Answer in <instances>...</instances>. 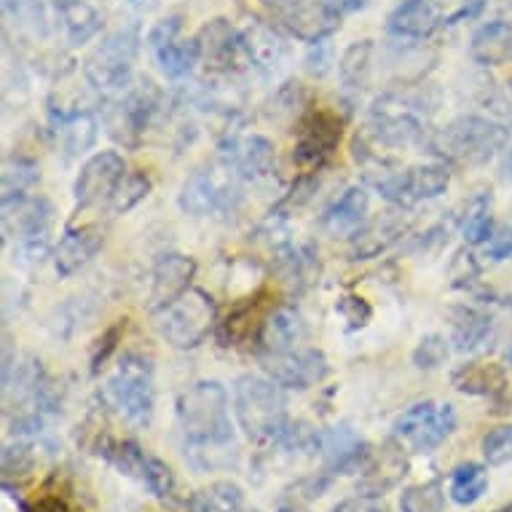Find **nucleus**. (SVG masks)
Segmentation results:
<instances>
[{
  "instance_id": "1",
  "label": "nucleus",
  "mask_w": 512,
  "mask_h": 512,
  "mask_svg": "<svg viewBox=\"0 0 512 512\" xmlns=\"http://www.w3.org/2000/svg\"><path fill=\"white\" fill-rule=\"evenodd\" d=\"M177 421L185 440V456L196 470H218L236 462V435L228 408V392L218 381H196L177 400Z\"/></svg>"
},
{
  "instance_id": "2",
  "label": "nucleus",
  "mask_w": 512,
  "mask_h": 512,
  "mask_svg": "<svg viewBox=\"0 0 512 512\" xmlns=\"http://www.w3.org/2000/svg\"><path fill=\"white\" fill-rule=\"evenodd\" d=\"M234 413L239 427L250 440L277 445L285 432L293 427L287 419V400L282 387L271 378L239 376L234 384Z\"/></svg>"
},
{
  "instance_id": "3",
  "label": "nucleus",
  "mask_w": 512,
  "mask_h": 512,
  "mask_svg": "<svg viewBox=\"0 0 512 512\" xmlns=\"http://www.w3.org/2000/svg\"><path fill=\"white\" fill-rule=\"evenodd\" d=\"M435 113L424 92H389L381 94L368 113L370 137L384 148L400 151L421 143L427 135V121Z\"/></svg>"
},
{
  "instance_id": "4",
  "label": "nucleus",
  "mask_w": 512,
  "mask_h": 512,
  "mask_svg": "<svg viewBox=\"0 0 512 512\" xmlns=\"http://www.w3.org/2000/svg\"><path fill=\"white\" fill-rule=\"evenodd\" d=\"M510 140V129L486 116H459L432 137V151L440 159L464 167H483Z\"/></svg>"
},
{
  "instance_id": "5",
  "label": "nucleus",
  "mask_w": 512,
  "mask_h": 512,
  "mask_svg": "<svg viewBox=\"0 0 512 512\" xmlns=\"http://www.w3.org/2000/svg\"><path fill=\"white\" fill-rule=\"evenodd\" d=\"M108 403L135 427H148L156 408V389H153V365L143 354H126L110 373L105 387Z\"/></svg>"
},
{
  "instance_id": "6",
  "label": "nucleus",
  "mask_w": 512,
  "mask_h": 512,
  "mask_svg": "<svg viewBox=\"0 0 512 512\" xmlns=\"http://www.w3.org/2000/svg\"><path fill=\"white\" fill-rule=\"evenodd\" d=\"M215 314V298L199 287H191L177 301L156 311V328L169 346L188 352L207 341L215 328Z\"/></svg>"
},
{
  "instance_id": "7",
  "label": "nucleus",
  "mask_w": 512,
  "mask_h": 512,
  "mask_svg": "<svg viewBox=\"0 0 512 512\" xmlns=\"http://www.w3.org/2000/svg\"><path fill=\"white\" fill-rule=\"evenodd\" d=\"M239 180L242 177L223 161L196 167L180 188V210L194 218H210L234 210L239 202Z\"/></svg>"
},
{
  "instance_id": "8",
  "label": "nucleus",
  "mask_w": 512,
  "mask_h": 512,
  "mask_svg": "<svg viewBox=\"0 0 512 512\" xmlns=\"http://www.w3.org/2000/svg\"><path fill=\"white\" fill-rule=\"evenodd\" d=\"M137 62V33L135 30H118L108 35L97 49L86 57V81L102 94H121L132 84Z\"/></svg>"
},
{
  "instance_id": "9",
  "label": "nucleus",
  "mask_w": 512,
  "mask_h": 512,
  "mask_svg": "<svg viewBox=\"0 0 512 512\" xmlns=\"http://www.w3.org/2000/svg\"><path fill=\"white\" fill-rule=\"evenodd\" d=\"M454 432V405L435 403V400H424V403L411 405L395 421V440H400L413 454H432Z\"/></svg>"
},
{
  "instance_id": "10",
  "label": "nucleus",
  "mask_w": 512,
  "mask_h": 512,
  "mask_svg": "<svg viewBox=\"0 0 512 512\" xmlns=\"http://www.w3.org/2000/svg\"><path fill=\"white\" fill-rule=\"evenodd\" d=\"M341 135H344V121L333 110H309L298 121L293 164L301 172H319V169H325L333 161V156H336Z\"/></svg>"
},
{
  "instance_id": "11",
  "label": "nucleus",
  "mask_w": 512,
  "mask_h": 512,
  "mask_svg": "<svg viewBox=\"0 0 512 512\" xmlns=\"http://www.w3.org/2000/svg\"><path fill=\"white\" fill-rule=\"evenodd\" d=\"M373 185L387 202L413 207V204L443 196L451 185V169L448 164H421V167H411L405 172H387V175L376 177Z\"/></svg>"
},
{
  "instance_id": "12",
  "label": "nucleus",
  "mask_w": 512,
  "mask_h": 512,
  "mask_svg": "<svg viewBox=\"0 0 512 512\" xmlns=\"http://www.w3.org/2000/svg\"><path fill=\"white\" fill-rule=\"evenodd\" d=\"M261 365L274 384L282 389H298V392L317 387L330 373L328 357L319 349H306V346L287 349V352H263Z\"/></svg>"
},
{
  "instance_id": "13",
  "label": "nucleus",
  "mask_w": 512,
  "mask_h": 512,
  "mask_svg": "<svg viewBox=\"0 0 512 512\" xmlns=\"http://www.w3.org/2000/svg\"><path fill=\"white\" fill-rule=\"evenodd\" d=\"M126 177V161L118 151H100L84 161L78 172L73 196L78 207H94V204L110 202L118 185Z\"/></svg>"
},
{
  "instance_id": "14",
  "label": "nucleus",
  "mask_w": 512,
  "mask_h": 512,
  "mask_svg": "<svg viewBox=\"0 0 512 512\" xmlns=\"http://www.w3.org/2000/svg\"><path fill=\"white\" fill-rule=\"evenodd\" d=\"M317 451L322 456V472L330 478L360 472L373 454V448L349 424L317 432Z\"/></svg>"
},
{
  "instance_id": "15",
  "label": "nucleus",
  "mask_w": 512,
  "mask_h": 512,
  "mask_svg": "<svg viewBox=\"0 0 512 512\" xmlns=\"http://www.w3.org/2000/svg\"><path fill=\"white\" fill-rule=\"evenodd\" d=\"M156 105H159V92H156V86L151 81H143L140 86H129L124 97L108 113L110 135L116 137L118 143L137 145L145 126L156 113Z\"/></svg>"
},
{
  "instance_id": "16",
  "label": "nucleus",
  "mask_w": 512,
  "mask_h": 512,
  "mask_svg": "<svg viewBox=\"0 0 512 512\" xmlns=\"http://www.w3.org/2000/svg\"><path fill=\"white\" fill-rule=\"evenodd\" d=\"M274 159H277L274 143L263 135L234 132V135L223 137V143H220V161L234 169L242 180L266 177L274 169Z\"/></svg>"
},
{
  "instance_id": "17",
  "label": "nucleus",
  "mask_w": 512,
  "mask_h": 512,
  "mask_svg": "<svg viewBox=\"0 0 512 512\" xmlns=\"http://www.w3.org/2000/svg\"><path fill=\"white\" fill-rule=\"evenodd\" d=\"M199 49L207 68L218 70V73H231V70L252 65L247 46H244V35L231 27L228 19H215L199 33Z\"/></svg>"
},
{
  "instance_id": "18",
  "label": "nucleus",
  "mask_w": 512,
  "mask_h": 512,
  "mask_svg": "<svg viewBox=\"0 0 512 512\" xmlns=\"http://www.w3.org/2000/svg\"><path fill=\"white\" fill-rule=\"evenodd\" d=\"M279 19L298 41L322 43L341 27V17L325 0H295L279 9Z\"/></svg>"
},
{
  "instance_id": "19",
  "label": "nucleus",
  "mask_w": 512,
  "mask_h": 512,
  "mask_svg": "<svg viewBox=\"0 0 512 512\" xmlns=\"http://www.w3.org/2000/svg\"><path fill=\"white\" fill-rule=\"evenodd\" d=\"M269 293H258L231 306L223 322H218V341L223 346H247L261 338L269 319Z\"/></svg>"
},
{
  "instance_id": "20",
  "label": "nucleus",
  "mask_w": 512,
  "mask_h": 512,
  "mask_svg": "<svg viewBox=\"0 0 512 512\" xmlns=\"http://www.w3.org/2000/svg\"><path fill=\"white\" fill-rule=\"evenodd\" d=\"M405 445L400 440H389L378 451H373L368 464L362 467L360 491L370 496H384L387 491L400 486V480L408 475V456L403 454Z\"/></svg>"
},
{
  "instance_id": "21",
  "label": "nucleus",
  "mask_w": 512,
  "mask_h": 512,
  "mask_svg": "<svg viewBox=\"0 0 512 512\" xmlns=\"http://www.w3.org/2000/svg\"><path fill=\"white\" fill-rule=\"evenodd\" d=\"M51 207L43 196H22L14 202H3V236L6 242H25L33 236L49 234Z\"/></svg>"
},
{
  "instance_id": "22",
  "label": "nucleus",
  "mask_w": 512,
  "mask_h": 512,
  "mask_svg": "<svg viewBox=\"0 0 512 512\" xmlns=\"http://www.w3.org/2000/svg\"><path fill=\"white\" fill-rule=\"evenodd\" d=\"M51 135L65 159H78L97 140V118L86 110H51Z\"/></svg>"
},
{
  "instance_id": "23",
  "label": "nucleus",
  "mask_w": 512,
  "mask_h": 512,
  "mask_svg": "<svg viewBox=\"0 0 512 512\" xmlns=\"http://www.w3.org/2000/svg\"><path fill=\"white\" fill-rule=\"evenodd\" d=\"M196 277V261L191 255H180V252H169L164 255L156 269H153V285H151V306L153 311L164 309L180 295L191 290V279Z\"/></svg>"
},
{
  "instance_id": "24",
  "label": "nucleus",
  "mask_w": 512,
  "mask_h": 512,
  "mask_svg": "<svg viewBox=\"0 0 512 512\" xmlns=\"http://www.w3.org/2000/svg\"><path fill=\"white\" fill-rule=\"evenodd\" d=\"M102 244H105V236H102L100 228H68L65 236L59 239L57 247H54V269H57V277L68 279L73 274H78L102 250Z\"/></svg>"
},
{
  "instance_id": "25",
  "label": "nucleus",
  "mask_w": 512,
  "mask_h": 512,
  "mask_svg": "<svg viewBox=\"0 0 512 512\" xmlns=\"http://www.w3.org/2000/svg\"><path fill=\"white\" fill-rule=\"evenodd\" d=\"M443 22V0H403L389 14V33L405 41L427 38Z\"/></svg>"
},
{
  "instance_id": "26",
  "label": "nucleus",
  "mask_w": 512,
  "mask_h": 512,
  "mask_svg": "<svg viewBox=\"0 0 512 512\" xmlns=\"http://www.w3.org/2000/svg\"><path fill=\"white\" fill-rule=\"evenodd\" d=\"M405 231H408V223L403 220V215L387 212V215H381V218L365 223V226L352 236V247H349V252H352L354 261H370V258H376L381 252H387Z\"/></svg>"
},
{
  "instance_id": "27",
  "label": "nucleus",
  "mask_w": 512,
  "mask_h": 512,
  "mask_svg": "<svg viewBox=\"0 0 512 512\" xmlns=\"http://www.w3.org/2000/svg\"><path fill=\"white\" fill-rule=\"evenodd\" d=\"M370 210V196L365 188L352 185L344 194L338 196L336 202L330 204V210L322 218V226L330 236H354L365 226Z\"/></svg>"
},
{
  "instance_id": "28",
  "label": "nucleus",
  "mask_w": 512,
  "mask_h": 512,
  "mask_svg": "<svg viewBox=\"0 0 512 512\" xmlns=\"http://www.w3.org/2000/svg\"><path fill=\"white\" fill-rule=\"evenodd\" d=\"M470 57L483 68H499L512 62V22L494 19L475 30L470 41Z\"/></svg>"
},
{
  "instance_id": "29",
  "label": "nucleus",
  "mask_w": 512,
  "mask_h": 512,
  "mask_svg": "<svg viewBox=\"0 0 512 512\" xmlns=\"http://www.w3.org/2000/svg\"><path fill=\"white\" fill-rule=\"evenodd\" d=\"M306 336H309V328L301 314L290 306H279L271 311L263 325L261 344L266 346V352H287V349H298Z\"/></svg>"
},
{
  "instance_id": "30",
  "label": "nucleus",
  "mask_w": 512,
  "mask_h": 512,
  "mask_svg": "<svg viewBox=\"0 0 512 512\" xmlns=\"http://www.w3.org/2000/svg\"><path fill=\"white\" fill-rule=\"evenodd\" d=\"M54 11L70 46H84L100 33L102 17L89 0H54Z\"/></svg>"
},
{
  "instance_id": "31",
  "label": "nucleus",
  "mask_w": 512,
  "mask_h": 512,
  "mask_svg": "<svg viewBox=\"0 0 512 512\" xmlns=\"http://www.w3.org/2000/svg\"><path fill=\"white\" fill-rule=\"evenodd\" d=\"M456 392L472 397H494L507 389V376L496 362H467L451 376Z\"/></svg>"
},
{
  "instance_id": "32",
  "label": "nucleus",
  "mask_w": 512,
  "mask_h": 512,
  "mask_svg": "<svg viewBox=\"0 0 512 512\" xmlns=\"http://www.w3.org/2000/svg\"><path fill=\"white\" fill-rule=\"evenodd\" d=\"M244 46L250 54V62L261 70H277L287 57V43L279 38L271 27L255 22L244 30Z\"/></svg>"
},
{
  "instance_id": "33",
  "label": "nucleus",
  "mask_w": 512,
  "mask_h": 512,
  "mask_svg": "<svg viewBox=\"0 0 512 512\" xmlns=\"http://www.w3.org/2000/svg\"><path fill=\"white\" fill-rule=\"evenodd\" d=\"M448 319H451V338L459 352H470L483 344L491 333V317L472 306H456L448 311Z\"/></svg>"
},
{
  "instance_id": "34",
  "label": "nucleus",
  "mask_w": 512,
  "mask_h": 512,
  "mask_svg": "<svg viewBox=\"0 0 512 512\" xmlns=\"http://www.w3.org/2000/svg\"><path fill=\"white\" fill-rule=\"evenodd\" d=\"M156 54V62H159V70L169 81H183L194 73L196 62L202 59V49H199V41H172L167 46H159L153 49Z\"/></svg>"
},
{
  "instance_id": "35",
  "label": "nucleus",
  "mask_w": 512,
  "mask_h": 512,
  "mask_svg": "<svg viewBox=\"0 0 512 512\" xmlns=\"http://www.w3.org/2000/svg\"><path fill=\"white\" fill-rule=\"evenodd\" d=\"M191 512H244V491L231 480L210 483L188 499Z\"/></svg>"
},
{
  "instance_id": "36",
  "label": "nucleus",
  "mask_w": 512,
  "mask_h": 512,
  "mask_svg": "<svg viewBox=\"0 0 512 512\" xmlns=\"http://www.w3.org/2000/svg\"><path fill=\"white\" fill-rule=\"evenodd\" d=\"M41 183V167L30 156H9L3 164V202H14L30 196L35 185Z\"/></svg>"
},
{
  "instance_id": "37",
  "label": "nucleus",
  "mask_w": 512,
  "mask_h": 512,
  "mask_svg": "<svg viewBox=\"0 0 512 512\" xmlns=\"http://www.w3.org/2000/svg\"><path fill=\"white\" fill-rule=\"evenodd\" d=\"M338 73L349 89H365L373 78V43H352L338 62Z\"/></svg>"
},
{
  "instance_id": "38",
  "label": "nucleus",
  "mask_w": 512,
  "mask_h": 512,
  "mask_svg": "<svg viewBox=\"0 0 512 512\" xmlns=\"http://www.w3.org/2000/svg\"><path fill=\"white\" fill-rule=\"evenodd\" d=\"M488 491V472L483 464H462L456 467L454 475H451V488L448 494L456 504L462 507H470V504L480 502L483 494Z\"/></svg>"
},
{
  "instance_id": "39",
  "label": "nucleus",
  "mask_w": 512,
  "mask_h": 512,
  "mask_svg": "<svg viewBox=\"0 0 512 512\" xmlns=\"http://www.w3.org/2000/svg\"><path fill=\"white\" fill-rule=\"evenodd\" d=\"M445 488L440 480H429L419 486H408L400 494V510L403 512H443Z\"/></svg>"
},
{
  "instance_id": "40",
  "label": "nucleus",
  "mask_w": 512,
  "mask_h": 512,
  "mask_svg": "<svg viewBox=\"0 0 512 512\" xmlns=\"http://www.w3.org/2000/svg\"><path fill=\"white\" fill-rule=\"evenodd\" d=\"M140 483H143L156 499H161V502H175V472H172V467H169L167 462H161L159 456H148V464H145V472L143 478H140Z\"/></svg>"
},
{
  "instance_id": "41",
  "label": "nucleus",
  "mask_w": 512,
  "mask_h": 512,
  "mask_svg": "<svg viewBox=\"0 0 512 512\" xmlns=\"http://www.w3.org/2000/svg\"><path fill=\"white\" fill-rule=\"evenodd\" d=\"M151 194V177L145 175V172H126V177L118 185V191L110 199V210L116 212V215H124L132 207L143 202L145 196Z\"/></svg>"
},
{
  "instance_id": "42",
  "label": "nucleus",
  "mask_w": 512,
  "mask_h": 512,
  "mask_svg": "<svg viewBox=\"0 0 512 512\" xmlns=\"http://www.w3.org/2000/svg\"><path fill=\"white\" fill-rule=\"evenodd\" d=\"M462 234L464 242L470 244H486L494 234V218H491V199L480 196L470 204L467 210V218L462 223Z\"/></svg>"
},
{
  "instance_id": "43",
  "label": "nucleus",
  "mask_w": 512,
  "mask_h": 512,
  "mask_svg": "<svg viewBox=\"0 0 512 512\" xmlns=\"http://www.w3.org/2000/svg\"><path fill=\"white\" fill-rule=\"evenodd\" d=\"M35 470V454L27 443H11L3 448V483L11 486V480H27Z\"/></svg>"
},
{
  "instance_id": "44",
  "label": "nucleus",
  "mask_w": 512,
  "mask_h": 512,
  "mask_svg": "<svg viewBox=\"0 0 512 512\" xmlns=\"http://www.w3.org/2000/svg\"><path fill=\"white\" fill-rule=\"evenodd\" d=\"M448 354H451V346H448L445 336H437V333H432V336H424L419 344H416V349H413V354H411V360L419 370H435V368H440V365H445Z\"/></svg>"
},
{
  "instance_id": "45",
  "label": "nucleus",
  "mask_w": 512,
  "mask_h": 512,
  "mask_svg": "<svg viewBox=\"0 0 512 512\" xmlns=\"http://www.w3.org/2000/svg\"><path fill=\"white\" fill-rule=\"evenodd\" d=\"M483 456L491 467H502V464L512 462V427H496L483 437Z\"/></svg>"
},
{
  "instance_id": "46",
  "label": "nucleus",
  "mask_w": 512,
  "mask_h": 512,
  "mask_svg": "<svg viewBox=\"0 0 512 512\" xmlns=\"http://www.w3.org/2000/svg\"><path fill=\"white\" fill-rule=\"evenodd\" d=\"M336 311H338V317L344 319L346 328L349 330H362L365 325H368L370 319H373V306H370L362 295H354V293L341 295L336 303Z\"/></svg>"
},
{
  "instance_id": "47",
  "label": "nucleus",
  "mask_w": 512,
  "mask_h": 512,
  "mask_svg": "<svg viewBox=\"0 0 512 512\" xmlns=\"http://www.w3.org/2000/svg\"><path fill=\"white\" fill-rule=\"evenodd\" d=\"M6 14L17 19L19 25L33 27L35 33H46V17L38 0H6Z\"/></svg>"
},
{
  "instance_id": "48",
  "label": "nucleus",
  "mask_w": 512,
  "mask_h": 512,
  "mask_svg": "<svg viewBox=\"0 0 512 512\" xmlns=\"http://www.w3.org/2000/svg\"><path fill=\"white\" fill-rule=\"evenodd\" d=\"M124 319H118L116 325H110L105 333H102L100 338H97V344H94L92 349V370L97 373V370L105 365V362L110 360V354L116 352L118 341H121V336H124Z\"/></svg>"
},
{
  "instance_id": "49",
  "label": "nucleus",
  "mask_w": 512,
  "mask_h": 512,
  "mask_svg": "<svg viewBox=\"0 0 512 512\" xmlns=\"http://www.w3.org/2000/svg\"><path fill=\"white\" fill-rule=\"evenodd\" d=\"M22 512H76V507L70 504L68 496H62L59 491H43L41 496H35L33 502L22 504Z\"/></svg>"
},
{
  "instance_id": "50",
  "label": "nucleus",
  "mask_w": 512,
  "mask_h": 512,
  "mask_svg": "<svg viewBox=\"0 0 512 512\" xmlns=\"http://www.w3.org/2000/svg\"><path fill=\"white\" fill-rule=\"evenodd\" d=\"M180 30H183V19L177 17H164L161 22H156V27L148 35V43L151 49H159V46H167V43L177 41L180 38Z\"/></svg>"
},
{
  "instance_id": "51",
  "label": "nucleus",
  "mask_w": 512,
  "mask_h": 512,
  "mask_svg": "<svg viewBox=\"0 0 512 512\" xmlns=\"http://www.w3.org/2000/svg\"><path fill=\"white\" fill-rule=\"evenodd\" d=\"M330 512H387V507H384V502H381V496L360 494V496H349V499H344V502H338Z\"/></svg>"
},
{
  "instance_id": "52",
  "label": "nucleus",
  "mask_w": 512,
  "mask_h": 512,
  "mask_svg": "<svg viewBox=\"0 0 512 512\" xmlns=\"http://www.w3.org/2000/svg\"><path fill=\"white\" fill-rule=\"evenodd\" d=\"M486 255L491 261H507L512 255V228H496L486 242Z\"/></svg>"
},
{
  "instance_id": "53",
  "label": "nucleus",
  "mask_w": 512,
  "mask_h": 512,
  "mask_svg": "<svg viewBox=\"0 0 512 512\" xmlns=\"http://www.w3.org/2000/svg\"><path fill=\"white\" fill-rule=\"evenodd\" d=\"M306 68L314 76H325L330 70V46L325 41L322 43H311L309 57H306Z\"/></svg>"
},
{
  "instance_id": "54",
  "label": "nucleus",
  "mask_w": 512,
  "mask_h": 512,
  "mask_svg": "<svg viewBox=\"0 0 512 512\" xmlns=\"http://www.w3.org/2000/svg\"><path fill=\"white\" fill-rule=\"evenodd\" d=\"M330 9L336 11L338 17H346V14H354L368 6V0H325Z\"/></svg>"
},
{
  "instance_id": "55",
  "label": "nucleus",
  "mask_w": 512,
  "mask_h": 512,
  "mask_svg": "<svg viewBox=\"0 0 512 512\" xmlns=\"http://www.w3.org/2000/svg\"><path fill=\"white\" fill-rule=\"evenodd\" d=\"M502 175L507 177V180H512V140H510V145H507V153H504Z\"/></svg>"
},
{
  "instance_id": "56",
  "label": "nucleus",
  "mask_w": 512,
  "mask_h": 512,
  "mask_svg": "<svg viewBox=\"0 0 512 512\" xmlns=\"http://www.w3.org/2000/svg\"><path fill=\"white\" fill-rule=\"evenodd\" d=\"M269 6H277V9H282V6H290V3H295V0H266Z\"/></svg>"
},
{
  "instance_id": "57",
  "label": "nucleus",
  "mask_w": 512,
  "mask_h": 512,
  "mask_svg": "<svg viewBox=\"0 0 512 512\" xmlns=\"http://www.w3.org/2000/svg\"><path fill=\"white\" fill-rule=\"evenodd\" d=\"M496 512H512V502L510 504H504V507H499Z\"/></svg>"
},
{
  "instance_id": "58",
  "label": "nucleus",
  "mask_w": 512,
  "mask_h": 512,
  "mask_svg": "<svg viewBox=\"0 0 512 512\" xmlns=\"http://www.w3.org/2000/svg\"><path fill=\"white\" fill-rule=\"evenodd\" d=\"M132 3H140V0H132Z\"/></svg>"
},
{
  "instance_id": "59",
  "label": "nucleus",
  "mask_w": 512,
  "mask_h": 512,
  "mask_svg": "<svg viewBox=\"0 0 512 512\" xmlns=\"http://www.w3.org/2000/svg\"><path fill=\"white\" fill-rule=\"evenodd\" d=\"M282 512H290V510H282Z\"/></svg>"
}]
</instances>
